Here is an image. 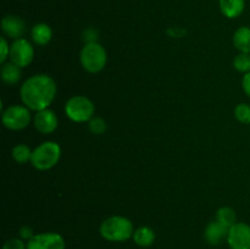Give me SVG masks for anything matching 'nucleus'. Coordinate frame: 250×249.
Wrapping results in <instances>:
<instances>
[{
    "instance_id": "15",
    "label": "nucleus",
    "mask_w": 250,
    "mask_h": 249,
    "mask_svg": "<svg viewBox=\"0 0 250 249\" xmlns=\"http://www.w3.org/2000/svg\"><path fill=\"white\" fill-rule=\"evenodd\" d=\"M22 76L21 67L15 65L11 61H6L2 63L1 68H0V77H1L2 82L7 85H15L20 82Z\"/></svg>"
},
{
    "instance_id": "24",
    "label": "nucleus",
    "mask_w": 250,
    "mask_h": 249,
    "mask_svg": "<svg viewBox=\"0 0 250 249\" xmlns=\"http://www.w3.org/2000/svg\"><path fill=\"white\" fill-rule=\"evenodd\" d=\"M0 63H5L10 56V44L5 37L0 38Z\"/></svg>"
},
{
    "instance_id": "7",
    "label": "nucleus",
    "mask_w": 250,
    "mask_h": 249,
    "mask_svg": "<svg viewBox=\"0 0 250 249\" xmlns=\"http://www.w3.org/2000/svg\"><path fill=\"white\" fill-rule=\"evenodd\" d=\"M10 61L19 67H27L34 59V48L26 38L15 39L10 45Z\"/></svg>"
},
{
    "instance_id": "19",
    "label": "nucleus",
    "mask_w": 250,
    "mask_h": 249,
    "mask_svg": "<svg viewBox=\"0 0 250 249\" xmlns=\"http://www.w3.org/2000/svg\"><path fill=\"white\" fill-rule=\"evenodd\" d=\"M215 220H217L219 222H221L222 225H225L226 227L233 226L237 222V215L232 208L229 207H221L216 211V217Z\"/></svg>"
},
{
    "instance_id": "23",
    "label": "nucleus",
    "mask_w": 250,
    "mask_h": 249,
    "mask_svg": "<svg viewBox=\"0 0 250 249\" xmlns=\"http://www.w3.org/2000/svg\"><path fill=\"white\" fill-rule=\"evenodd\" d=\"M1 249H27V243H24L23 239L20 237H15V238L7 239Z\"/></svg>"
},
{
    "instance_id": "3",
    "label": "nucleus",
    "mask_w": 250,
    "mask_h": 249,
    "mask_svg": "<svg viewBox=\"0 0 250 249\" xmlns=\"http://www.w3.org/2000/svg\"><path fill=\"white\" fill-rule=\"evenodd\" d=\"M61 158V146L53 141L43 142L33 149L31 164L38 171H48L56 166Z\"/></svg>"
},
{
    "instance_id": "20",
    "label": "nucleus",
    "mask_w": 250,
    "mask_h": 249,
    "mask_svg": "<svg viewBox=\"0 0 250 249\" xmlns=\"http://www.w3.org/2000/svg\"><path fill=\"white\" fill-rule=\"evenodd\" d=\"M233 67L237 72L249 73L250 72V54L239 53L233 60Z\"/></svg>"
},
{
    "instance_id": "12",
    "label": "nucleus",
    "mask_w": 250,
    "mask_h": 249,
    "mask_svg": "<svg viewBox=\"0 0 250 249\" xmlns=\"http://www.w3.org/2000/svg\"><path fill=\"white\" fill-rule=\"evenodd\" d=\"M229 227L222 225L217 220L209 222L208 226L205 227L204 231V238L211 246H219L221 244L225 239H227V234H229Z\"/></svg>"
},
{
    "instance_id": "26",
    "label": "nucleus",
    "mask_w": 250,
    "mask_h": 249,
    "mask_svg": "<svg viewBox=\"0 0 250 249\" xmlns=\"http://www.w3.org/2000/svg\"><path fill=\"white\" fill-rule=\"evenodd\" d=\"M242 88H243L244 93L250 98V72L246 73L242 80Z\"/></svg>"
},
{
    "instance_id": "21",
    "label": "nucleus",
    "mask_w": 250,
    "mask_h": 249,
    "mask_svg": "<svg viewBox=\"0 0 250 249\" xmlns=\"http://www.w3.org/2000/svg\"><path fill=\"white\" fill-rule=\"evenodd\" d=\"M88 128L95 136H100L104 134L107 129V124L103 117L100 116H93L92 119L88 121Z\"/></svg>"
},
{
    "instance_id": "18",
    "label": "nucleus",
    "mask_w": 250,
    "mask_h": 249,
    "mask_svg": "<svg viewBox=\"0 0 250 249\" xmlns=\"http://www.w3.org/2000/svg\"><path fill=\"white\" fill-rule=\"evenodd\" d=\"M32 153H33V150L27 144L20 143L12 148L11 156L17 164H27L28 161H31Z\"/></svg>"
},
{
    "instance_id": "11",
    "label": "nucleus",
    "mask_w": 250,
    "mask_h": 249,
    "mask_svg": "<svg viewBox=\"0 0 250 249\" xmlns=\"http://www.w3.org/2000/svg\"><path fill=\"white\" fill-rule=\"evenodd\" d=\"M1 31L5 36L14 41L23 38V34L26 32V23L17 15H6L1 20Z\"/></svg>"
},
{
    "instance_id": "14",
    "label": "nucleus",
    "mask_w": 250,
    "mask_h": 249,
    "mask_svg": "<svg viewBox=\"0 0 250 249\" xmlns=\"http://www.w3.org/2000/svg\"><path fill=\"white\" fill-rule=\"evenodd\" d=\"M53 38V31L50 26L44 22L36 23L31 29V39L34 44L39 46H44L49 44V42Z\"/></svg>"
},
{
    "instance_id": "6",
    "label": "nucleus",
    "mask_w": 250,
    "mask_h": 249,
    "mask_svg": "<svg viewBox=\"0 0 250 249\" xmlns=\"http://www.w3.org/2000/svg\"><path fill=\"white\" fill-rule=\"evenodd\" d=\"M32 121L31 110L22 105H10L1 112V122L10 131H22Z\"/></svg>"
},
{
    "instance_id": "16",
    "label": "nucleus",
    "mask_w": 250,
    "mask_h": 249,
    "mask_svg": "<svg viewBox=\"0 0 250 249\" xmlns=\"http://www.w3.org/2000/svg\"><path fill=\"white\" fill-rule=\"evenodd\" d=\"M133 241L134 243L138 247H142V248H148V247L153 246V243L155 242L156 234L155 231H154L151 227L148 226H141L138 228L134 229L133 233Z\"/></svg>"
},
{
    "instance_id": "17",
    "label": "nucleus",
    "mask_w": 250,
    "mask_h": 249,
    "mask_svg": "<svg viewBox=\"0 0 250 249\" xmlns=\"http://www.w3.org/2000/svg\"><path fill=\"white\" fill-rule=\"evenodd\" d=\"M233 45L239 53L250 54V27L242 26L234 32L233 38Z\"/></svg>"
},
{
    "instance_id": "4",
    "label": "nucleus",
    "mask_w": 250,
    "mask_h": 249,
    "mask_svg": "<svg viewBox=\"0 0 250 249\" xmlns=\"http://www.w3.org/2000/svg\"><path fill=\"white\" fill-rule=\"evenodd\" d=\"M80 62L83 70L88 73H98L105 68L107 63V53L98 42L85 43L80 53Z\"/></svg>"
},
{
    "instance_id": "8",
    "label": "nucleus",
    "mask_w": 250,
    "mask_h": 249,
    "mask_svg": "<svg viewBox=\"0 0 250 249\" xmlns=\"http://www.w3.org/2000/svg\"><path fill=\"white\" fill-rule=\"evenodd\" d=\"M65 239L56 232H43L34 234L27 241V249H65Z\"/></svg>"
},
{
    "instance_id": "2",
    "label": "nucleus",
    "mask_w": 250,
    "mask_h": 249,
    "mask_svg": "<svg viewBox=\"0 0 250 249\" xmlns=\"http://www.w3.org/2000/svg\"><path fill=\"white\" fill-rule=\"evenodd\" d=\"M99 232L100 236L109 242H125L133 237L134 227L127 217L114 215L100 224Z\"/></svg>"
},
{
    "instance_id": "25",
    "label": "nucleus",
    "mask_w": 250,
    "mask_h": 249,
    "mask_svg": "<svg viewBox=\"0 0 250 249\" xmlns=\"http://www.w3.org/2000/svg\"><path fill=\"white\" fill-rule=\"evenodd\" d=\"M34 236L33 233V228L29 226H22L21 228L19 229V237L23 241H29L32 237Z\"/></svg>"
},
{
    "instance_id": "5",
    "label": "nucleus",
    "mask_w": 250,
    "mask_h": 249,
    "mask_svg": "<svg viewBox=\"0 0 250 249\" xmlns=\"http://www.w3.org/2000/svg\"><path fill=\"white\" fill-rule=\"evenodd\" d=\"M65 114L71 121L83 124L95 116L94 103L85 95H73L66 102Z\"/></svg>"
},
{
    "instance_id": "22",
    "label": "nucleus",
    "mask_w": 250,
    "mask_h": 249,
    "mask_svg": "<svg viewBox=\"0 0 250 249\" xmlns=\"http://www.w3.org/2000/svg\"><path fill=\"white\" fill-rule=\"evenodd\" d=\"M234 117L243 124H250V105L247 103H239L234 107Z\"/></svg>"
},
{
    "instance_id": "1",
    "label": "nucleus",
    "mask_w": 250,
    "mask_h": 249,
    "mask_svg": "<svg viewBox=\"0 0 250 249\" xmlns=\"http://www.w3.org/2000/svg\"><path fill=\"white\" fill-rule=\"evenodd\" d=\"M58 93V85L53 77L45 73H37L27 78L20 87V98L31 111L48 109Z\"/></svg>"
},
{
    "instance_id": "10",
    "label": "nucleus",
    "mask_w": 250,
    "mask_h": 249,
    "mask_svg": "<svg viewBox=\"0 0 250 249\" xmlns=\"http://www.w3.org/2000/svg\"><path fill=\"white\" fill-rule=\"evenodd\" d=\"M33 124L39 133L51 134L56 131L59 126L58 115L49 107L37 111L33 116Z\"/></svg>"
},
{
    "instance_id": "13",
    "label": "nucleus",
    "mask_w": 250,
    "mask_h": 249,
    "mask_svg": "<svg viewBox=\"0 0 250 249\" xmlns=\"http://www.w3.org/2000/svg\"><path fill=\"white\" fill-rule=\"evenodd\" d=\"M220 11L227 19H237L246 9V0H219Z\"/></svg>"
},
{
    "instance_id": "9",
    "label": "nucleus",
    "mask_w": 250,
    "mask_h": 249,
    "mask_svg": "<svg viewBox=\"0 0 250 249\" xmlns=\"http://www.w3.org/2000/svg\"><path fill=\"white\" fill-rule=\"evenodd\" d=\"M226 241L231 249H250V225L236 222L229 227Z\"/></svg>"
}]
</instances>
